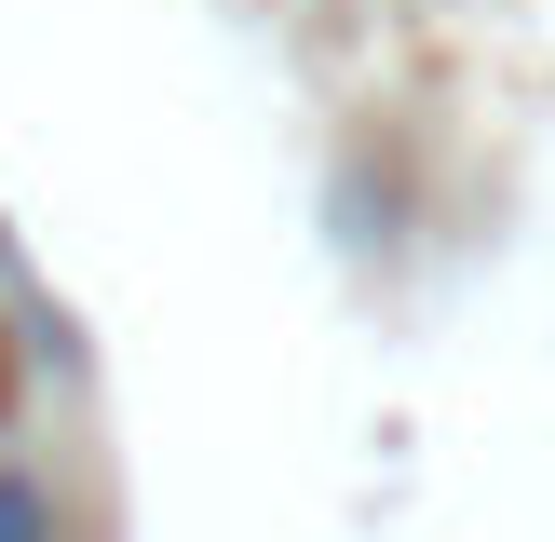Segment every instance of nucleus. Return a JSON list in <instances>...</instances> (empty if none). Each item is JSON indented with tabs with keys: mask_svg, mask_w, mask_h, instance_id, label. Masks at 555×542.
Masks as SVG:
<instances>
[{
	"mask_svg": "<svg viewBox=\"0 0 555 542\" xmlns=\"http://www.w3.org/2000/svg\"><path fill=\"white\" fill-rule=\"evenodd\" d=\"M0 542H41V488L27 475H0Z\"/></svg>",
	"mask_w": 555,
	"mask_h": 542,
	"instance_id": "nucleus-1",
	"label": "nucleus"
}]
</instances>
